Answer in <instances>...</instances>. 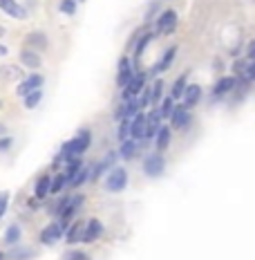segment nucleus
I'll return each mask as SVG.
<instances>
[{
	"mask_svg": "<svg viewBox=\"0 0 255 260\" xmlns=\"http://www.w3.org/2000/svg\"><path fill=\"white\" fill-rule=\"evenodd\" d=\"M23 238V229L21 224H9L7 231H5V244H9V247H14V244H18Z\"/></svg>",
	"mask_w": 255,
	"mask_h": 260,
	"instance_id": "22",
	"label": "nucleus"
},
{
	"mask_svg": "<svg viewBox=\"0 0 255 260\" xmlns=\"http://www.w3.org/2000/svg\"><path fill=\"white\" fill-rule=\"evenodd\" d=\"M181 99H184V108L186 110L195 108V105L199 103V99H201V85L188 83L186 85V90H184V94H181Z\"/></svg>",
	"mask_w": 255,
	"mask_h": 260,
	"instance_id": "12",
	"label": "nucleus"
},
{
	"mask_svg": "<svg viewBox=\"0 0 255 260\" xmlns=\"http://www.w3.org/2000/svg\"><path fill=\"white\" fill-rule=\"evenodd\" d=\"M7 258H12V260H32L34 258V249L30 247H18V249H12L9 253H5Z\"/></svg>",
	"mask_w": 255,
	"mask_h": 260,
	"instance_id": "26",
	"label": "nucleus"
},
{
	"mask_svg": "<svg viewBox=\"0 0 255 260\" xmlns=\"http://www.w3.org/2000/svg\"><path fill=\"white\" fill-rule=\"evenodd\" d=\"M65 166H67L65 177H67V182H70L72 177H74L76 173L81 171V166H83V160H81V157H70V160H65Z\"/></svg>",
	"mask_w": 255,
	"mask_h": 260,
	"instance_id": "25",
	"label": "nucleus"
},
{
	"mask_svg": "<svg viewBox=\"0 0 255 260\" xmlns=\"http://www.w3.org/2000/svg\"><path fill=\"white\" fill-rule=\"evenodd\" d=\"M137 112H141V108H139V101H137V97H132V99H128V101H123V117L132 119Z\"/></svg>",
	"mask_w": 255,
	"mask_h": 260,
	"instance_id": "28",
	"label": "nucleus"
},
{
	"mask_svg": "<svg viewBox=\"0 0 255 260\" xmlns=\"http://www.w3.org/2000/svg\"><path fill=\"white\" fill-rule=\"evenodd\" d=\"M23 99H25V108H27V110H34V108H36V105L43 101V90H34V92L25 94Z\"/></svg>",
	"mask_w": 255,
	"mask_h": 260,
	"instance_id": "31",
	"label": "nucleus"
},
{
	"mask_svg": "<svg viewBox=\"0 0 255 260\" xmlns=\"http://www.w3.org/2000/svg\"><path fill=\"white\" fill-rule=\"evenodd\" d=\"M67 186V177H65V173H59L56 177H52V182H50V193H61Z\"/></svg>",
	"mask_w": 255,
	"mask_h": 260,
	"instance_id": "30",
	"label": "nucleus"
},
{
	"mask_svg": "<svg viewBox=\"0 0 255 260\" xmlns=\"http://www.w3.org/2000/svg\"><path fill=\"white\" fill-rule=\"evenodd\" d=\"M3 135H5V128H3V126H0V137H3Z\"/></svg>",
	"mask_w": 255,
	"mask_h": 260,
	"instance_id": "46",
	"label": "nucleus"
},
{
	"mask_svg": "<svg viewBox=\"0 0 255 260\" xmlns=\"http://www.w3.org/2000/svg\"><path fill=\"white\" fill-rule=\"evenodd\" d=\"M27 45H30V50H34V52L47 50V47H50L47 34L45 32H30V34H27Z\"/></svg>",
	"mask_w": 255,
	"mask_h": 260,
	"instance_id": "17",
	"label": "nucleus"
},
{
	"mask_svg": "<svg viewBox=\"0 0 255 260\" xmlns=\"http://www.w3.org/2000/svg\"><path fill=\"white\" fill-rule=\"evenodd\" d=\"M83 227H85V222H81V220H76V222H72L70 224V229L65 231V240L70 244H76V242H81V235H83Z\"/></svg>",
	"mask_w": 255,
	"mask_h": 260,
	"instance_id": "20",
	"label": "nucleus"
},
{
	"mask_svg": "<svg viewBox=\"0 0 255 260\" xmlns=\"http://www.w3.org/2000/svg\"><path fill=\"white\" fill-rule=\"evenodd\" d=\"M9 54V47L7 45H0V56H7Z\"/></svg>",
	"mask_w": 255,
	"mask_h": 260,
	"instance_id": "45",
	"label": "nucleus"
},
{
	"mask_svg": "<svg viewBox=\"0 0 255 260\" xmlns=\"http://www.w3.org/2000/svg\"><path fill=\"white\" fill-rule=\"evenodd\" d=\"M67 260H88V253H85V251H74V253H67Z\"/></svg>",
	"mask_w": 255,
	"mask_h": 260,
	"instance_id": "42",
	"label": "nucleus"
},
{
	"mask_svg": "<svg viewBox=\"0 0 255 260\" xmlns=\"http://www.w3.org/2000/svg\"><path fill=\"white\" fill-rule=\"evenodd\" d=\"M0 260H5V253L3 251H0Z\"/></svg>",
	"mask_w": 255,
	"mask_h": 260,
	"instance_id": "47",
	"label": "nucleus"
},
{
	"mask_svg": "<svg viewBox=\"0 0 255 260\" xmlns=\"http://www.w3.org/2000/svg\"><path fill=\"white\" fill-rule=\"evenodd\" d=\"M128 186V171L123 166H114L110 168L108 177H105V191L108 193H121Z\"/></svg>",
	"mask_w": 255,
	"mask_h": 260,
	"instance_id": "2",
	"label": "nucleus"
},
{
	"mask_svg": "<svg viewBox=\"0 0 255 260\" xmlns=\"http://www.w3.org/2000/svg\"><path fill=\"white\" fill-rule=\"evenodd\" d=\"M157 12H159V0H155V3H150V9H148V12H146V16H143V23H146V25H150V23H152V16H155Z\"/></svg>",
	"mask_w": 255,
	"mask_h": 260,
	"instance_id": "38",
	"label": "nucleus"
},
{
	"mask_svg": "<svg viewBox=\"0 0 255 260\" xmlns=\"http://www.w3.org/2000/svg\"><path fill=\"white\" fill-rule=\"evenodd\" d=\"M76 9H79V0H61L59 3V12L65 16H76Z\"/></svg>",
	"mask_w": 255,
	"mask_h": 260,
	"instance_id": "29",
	"label": "nucleus"
},
{
	"mask_svg": "<svg viewBox=\"0 0 255 260\" xmlns=\"http://www.w3.org/2000/svg\"><path fill=\"white\" fill-rule=\"evenodd\" d=\"M150 97H152V103H159L163 99V79H157L150 88Z\"/></svg>",
	"mask_w": 255,
	"mask_h": 260,
	"instance_id": "33",
	"label": "nucleus"
},
{
	"mask_svg": "<svg viewBox=\"0 0 255 260\" xmlns=\"http://www.w3.org/2000/svg\"><path fill=\"white\" fill-rule=\"evenodd\" d=\"M0 105H3V103H0Z\"/></svg>",
	"mask_w": 255,
	"mask_h": 260,
	"instance_id": "49",
	"label": "nucleus"
},
{
	"mask_svg": "<svg viewBox=\"0 0 255 260\" xmlns=\"http://www.w3.org/2000/svg\"><path fill=\"white\" fill-rule=\"evenodd\" d=\"M246 63H248L246 59L233 61V74H235V79H239V76H242V72H244V67H246Z\"/></svg>",
	"mask_w": 255,
	"mask_h": 260,
	"instance_id": "39",
	"label": "nucleus"
},
{
	"mask_svg": "<svg viewBox=\"0 0 255 260\" xmlns=\"http://www.w3.org/2000/svg\"><path fill=\"white\" fill-rule=\"evenodd\" d=\"M166 171V160H163V153H148L146 160H143V173H146L150 180H157V177L163 175Z\"/></svg>",
	"mask_w": 255,
	"mask_h": 260,
	"instance_id": "3",
	"label": "nucleus"
},
{
	"mask_svg": "<svg viewBox=\"0 0 255 260\" xmlns=\"http://www.w3.org/2000/svg\"><path fill=\"white\" fill-rule=\"evenodd\" d=\"M168 119H170V130H184L190 123V110H186L184 105H175Z\"/></svg>",
	"mask_w": 255,
	"mask_h": 260,
	"instance_id": "7",
	"label": "nucleus"
},
{
	"mask_svg": "<svg viewBox=\"0 0 255 260\" xmlns=\"http://www.w3.org/2000/svg\"><path fill=\"white\" fill-rule=\"evenodd\" d=\"M50 182H52L50 175H41L36 180V186H34V197H36L38 202H43L47 195H50Z\"/></svg>",
	"mask_w": 255,
	"mask_h": 260,
	"instance_id": "19",
	"label": "nucleus"
},
{
	"mask_svg": "<svg viewBox=\"0 0 255 260\" xmlns=\"http://www.w3.org/2000/svg\"><path fill=\"white\" fill-rule=\"evenodd\" d=\"M0 76L9 81H21L23 79V70L18 65H0Z\"/></svg>",
	"mask_w": 255,
	"mask_h": 260,
	"instance_id": "24",
	"label": "nucleus"
},
{
	"mask_svg": "<svg viewBox=\"0 0 255 260\" xmlns=\"http://www.w3.org/2000/svg\"><path fill=\"white\" fill-rule=\"evenodd\" d=\"M123 119V103L117 108V112H114V121H121Z\"/></svg>",
	"mask_w": 255,
	"mask_h": 260,
	"instance_id": "43",
	"label": "nucleus"
},
{
	"mask_svg": "<svg viewBox=\"0 0 255 260\" xmlns=\"http://www.w3.org/2000/svg\"><path fill=\"white\" fill-rule=\"evenodd\" d=\"M139 94H141V97H139L137 101H139V108H148V105H150L152 103V97H150V85H143V88H141V92H139Z\"/></svg>",
	"mask_w": 255,
	"mask_h": 260,
	"instance_id": "34",
	"label": "nucleus"
},
{
	"mask_svg": "<svg viewBox=\"0 0 255 260\" xmlns=\"http://www.w3.org/2000/svg\"><path fill=\"white\" fill-rule=\"evenodd\" d=\"M170 139H172L170 126L161 123V126L157 128V135H155V148H157V153H163V151H166V148L170 146Z\"/></svg>",
	"mask_w": 255,
	"mask_h": 260,
	"instance_id": "15",
	"label": "nucleus"
},
{
	"mask_svg": "<svg viewBox=\"0 0 255 260\" xmlns=\"http://www.w3.org/2000/svg\"><path fill=\"white\" fill-rule=\"evenodd\" d=\"M90 144H92V133H90L88 128H81L79 133L70 139V142H65L63 146H61L59 155L54 157L52 168H59V164L65 162V160H70V157H81L90 148Z\"/></svg>",
	"mask_w": 255,
	"mask_h": 260,
	"instance_id": "1",
	"label": "nucleus"
},
{
	"mask_svg": "<svg viewBox=\"0 0 255 260\" xmlns=\"http://www.w3.org/2000/svg\"><path fill=\"white\" fill-rule=\"evenodd\" d=\"M41 204H43V202H38L36 197H32V200H30V209H38Z\"/></svg>",
	"mask_w": 255,
	"mask_h": 260,
	"instance_id": "44",
	"label": "nucleus"
},
{
	"mask_svg": "<svg viewBox=\"0 0 255 260\" xmlns=\"http://www.w3.org/2000/svg\"><path fill=\"white\" fill-rule=\"evenodd\" d=\"M143 85H146V74H143V72H139V74H134L132 79H130V83L126 85V88H121V90H123V92H121V99L128 101V99L137 97V94L141 92Z\"/></svg>",
	"mask_w": 255,
	"mask_h": 260,
	"instance_id": "9",
	"label": "nucleus"
},
{
	"mask_svg": "<svg viewBox=\"0 0 255 260\" xmlns=\"http://www.w3.org/2000/svg\"><path fill=\"white\" fill-rule=\"evenodd\" d=\"M143 130H146V112H137L130 119V139L134 142L143 139Z\"/></svg>",
	"mask_w": 255,
	"mask_h": 260,
	"instance_id": "14",
	"label": "nucleus"
},
{
	"mask_svg": "<svg viewBox=\"0 0 255 260\" xmlns=\"http://www.w3.org/2000/svg\"><path fill=\"white\" fill-rule=\"evenodd\" d=\"M246 61H255V41H248L246 45V56H244Z\"/></svg>",
	"mask_w": 255,
	"mask_h": 260,
	"instance_id": "41",
	"label": "nucleus"
},
{
	"mask_svg": "<svg viewBox=\"0 0 255 260\" xmlns=\"http://www.w3.org/2000/svg\"><path fill=\"white\" fill-rule=\"evenodd\" d=\"M12 144H14V139L12 137H5V135H3V137H0V153H7L9 148H12Z\"/></svg>",
	"mask_w": 255,
	"mask_h": 260,
	"instance_id": "40",
	"label": "nucleus"
},
{
	"mask_svg": "<svg viewBox=\"0 0 255 260\" xmlns=\"http://www.w3.org/2000/svg\"><path fill=\"white\" fill-rule=\"evenodd\" d=\"M117 160H119V153H117V151H110L108 155H105L103 160H101V164H103L105 171H110V168H112L114 164H117Z\"/></svg>",
	"mask_w": 255,
	"mask_h": 260,
	"instance_id": "37",
	"label": "nucleus"
},
{
	"mask_svg": "<svg viewBox=\"0 0 255 260\" xmlns=\"http://www.w3.org/2000/svg\"><path fill=\"white\" fill-rule=\"evenodd\" d=\"M101 235H103V222H101L99 218H92V220L85 222L83 235H81V242L90 244V242H94V240H99Z\"/></svg>",
	"mask_w": 255,
	"mask_h": 260,
	"instance_id": "8",
	"label": "nucleus"
},
{
	"mask_svg": "<svg viewBox=\"0 0 255 260\" xmlns=\"http://www.w3.org/2000/svg\"><path fill=\"white\" fill-rule=\"evenodd\" d=\"M235 88H237V79H235V76H222V79L213 85V97L215 99L226 97V94H228L230 90H235Z\"/></svg>",
	"mask_w": 255,
	"mask_h": 260,
	"instance_id": "13",
	"label": "nucleus"
},
{
	"mask_svg": "<svg viewBox=\"0 0 255 260\" xmlns=\"http://www.w3.org/2000/svg\"><path fill=\"white\" fill-rule=\"evenodd\" d=\"M117 137H119V142H123V139L130 137V119H128V117H123L121 121H119V133H117Z\"/></svg>",
	"mask_w": 255,
	"mask_h": 260,
	"instance_id": "35",
	"label": "nucleus"
},
{
	"mask_svg": "<svg viewBox=\"0 0 255 260\" xmlns=\"http://www.w3.org/2000/svg\"><path fill=\"white\" fill-rule=\"evenodd\" d=\"M85 182H88V166H81V171L76 173V175L72 177V180L67 182V184L74 186V189H79V186H83Z\"/></svg>",
	"mask_w": 255,
	"mask_h": 260,
	"instance_id": "32",
	"label": "nucleus"
},
{
	"mask_svg": "<svg viewBox=\"0 0 255 260\" xmlns=\"http://www.w3.org/2000/svg\"><path fill=\"white\" fill-rule=\"evenodd\" d=\"M177 23H179V16H177L175 9H163L157 16L155 25H157V32L163 34V36H170L172 32L177 30Z\"/></svg>",
	"mask_w": 255,
	"mask_h": 260,
	"instance_id": "4",
	"label": "nucleus"
},
{
	"mask_svg": "<svg viewBox=\"0 0 255 260\" xmlns=\"http://www.w3.org/2000/svg\"><path fill=\"white\" fill-rule=\"evenodd\" d=\"M9 200H12V193H9V191H0V220H3L5 213H7Z\"/></svg>",
	"mask_w": 255,
	"mask_h": 260,
	"instance_id": "36",
	"label": "nucleus"
},
{
	"mask_svg": "<svg viewBox=\"0 0 255 260\" xmlns=\"http://www.w3.org/2000/svg\"><path fill=\"white\" fill-rule=\"evenodd\" d=\"M43 83H45V76H43V74H36V72H34V74H30V76H23L21 83H18V88H16V94L23 99L25 94L34 92V90H41Z\"/></svg>",
	"mask_w": 255,
	"mask_h": 260,
	"instance_id": "5",
	"label": "nucleus"
},
{
	"mask_svg": "<svg viewBox=\"0 0 255 260\" xmlns=\"http://www.w3.org/2000/svg\"><path fill=\"white\" fill-rule=\"evenodd\" d=\"M175 56H177V45H170L166 52H163L161 61L155 65V70H152V72H157V74H163V72H168V70L172 67V61H175Z\"/></svg>",
	"mask_w": 255,
	"mask_h": 260,
	"instance_id": "18",
	"label": "nucleus"
},
{
	"mask_svg": "<svg viewBox=\"0 0 255 260\" xmlns=\"http://www.w3.org/2000/svg\"><path fill=\"white\" fill-rule=\"evenodd\" d=\"M65 231L61 229L59 222H50L45 229L41 231V235H38V240H41V244H45V247H52V244H56L61 238H63Z\"/></svg>",
	"mask_w": 255,
	"mask_h": 260,
	"instance_id": "6",
	"label": "nucleus"
},
{
	"mask_svg": "<svg viewBox=\"0 0 255 260\" xmlns=\"http://www.w3.org/2000/svg\"><path fill=\"white\" fill-rule=\"evenodd\" d=\"M3 34H5V30H3V27H0V36H3Z\"/></svg>",
	"mask_w": 255,
	"mask_h": 260,
	"instance_id": "48",
	"label": "nucleus"
},
{
	"mask_svg": "<svg viewBox=\"0 0 255 260\" xmlns=\"http://www.w3.org/2000/svg\"><path fill=\"white\" fill-rule=\"evenodd\" d=\"M134 76V67L130 65V59L128 56H121L119 59V72H117V85L119 88H126L130 83V79Z\"/></svg>",
	"mask_w": 255,
	"mask_h": 260,
	"instance_id": "10",
	"label": "nucleus"
},
{
	"mask_svg": "<svg viewBox=\"0 0 255 260\" xmlns=\"http://www.w3.org/2000/svg\"><path fill=\"white\" fill-rule=\"evenodd\" d=\"M186 85H188V74H181L179 79H177L175 83H172V90H170V99H172V101L181 99V94H184Z\"/></svg>",
	"mask_w": 255,
	"mask_h": 260,
	"instance_id": "23",
	"label": "nucleus"
},
{
	"mask_svg": "<svg viewBox=\"0 0 255 260\" xmlns=\"http://www.w3.org/2000/svg\"><path fill=\"white\" fill-rule=\"evenodd\" d=\"M43 63L41 59V52H34V50H21V65L23 67H30V70H38Z\"/></svg>",
	"mask_w": 255,
	"mask_h": 260,
	"instance_id": "16",
	"label": "nucleus"
},
{
	"mask_svg": "<svg viewBox=\"0 0 255 260\" xmlns=\"http://www.w3.org/2000/svg\"><path fill=\"white\" fill-rule=\"evenodd\" d=\"M0 12L12 18H18V21L27 18V9L21 3H16V0H0Z\"/></svg>",
	"mask_w": 255,
	"mask_h": 260,
	"instance_id": "11",
	"label": "nucleus"
},
{
	"mask_svg": "<svg viewBox=\"0 0 255 260\" xmlns=\"http://www.w3.org/2000/svg\"><path fill=\"white\" fill-rule=\"evenodd\" d=\"M172 108H175V101H172L170 97H163V99L159 101V108H157V112H159L161 121H163V119H168V117H170Z\"/></svg>",
	"mask_w": 255,
	"mask_h": 260,
	"instance_id": "27",
	"label": "nucleus"
},
{
	"mask_svg": "<svg viewBox=\"0 0 255 260\" xmlns=\"http://www.w3.org/2000/svg\"><path fill=\"white\" fill-rule=\"evenodd\" d=\"M137 148H139V142H134V139H123L121 142V148H119V157L121 160H132L134 155H137Z\"/></svg>",
	"mask_w": 255,
	"mask_h": 260,
	"instance_id": "21",
	"label": "nucleus"
}]
</instances>
